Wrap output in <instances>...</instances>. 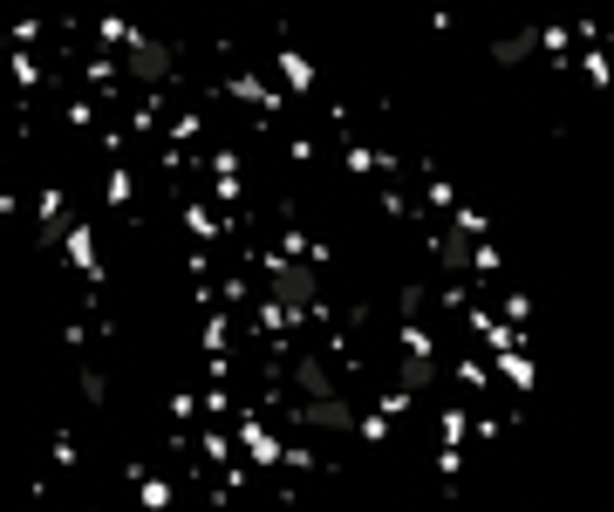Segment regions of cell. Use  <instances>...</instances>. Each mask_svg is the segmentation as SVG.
I'll return each instance as SVG.
<instances>
[{
  "label": "cell",
  "instance_id": "1",
  "mask_svg": "<svg viewBox=\"0 0 614 512\" xmlns=\"http://www.w3.org/2000/svg\"><path fill=\"white\" fill-rule=\"evenodd\" d=\"M307 424H321V431H348L355 417H348V403H335V396H321V403H307Z\"/></svg>",
  "mask_w": 614,
  "mask_h": 512
}]
</instances>
